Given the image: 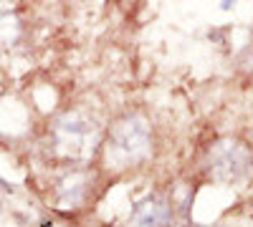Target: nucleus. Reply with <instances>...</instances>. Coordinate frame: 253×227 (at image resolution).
I'll return each mask as SVG.
<instances>
[{"instance_id":"obj_3","label":"nucleus","mask_w":253,"mask_h":227,"mask_svg":"<svg viewBox=\"0 0 253 227\" xmlns=\"http://www.w3.org/2000/svg\"><path fill=\"white\" fill-rule=\"evenodd\" d=\"M253 169V157L246 144L236 139H220L210 147V174L218 182H243Z\"/></svg>"},{"instance_id":"obj_2","label":"nucleus","mask_w":253,"mask_h":227,"mask_svg":"<svg viewBox=\"0 0 253 227\" xmlns=\"http://www.w3.org/2000/svg\"><path fill=\"white\" fill-rule=\"evenodd\" d=\"M152 152V134L142 116H124L117 121L109 134V162L119 167H129L134 162L147 159Z\"/></svg>"},{"instance_id":"obj_6","label":"nucleus","mask_w":253,"mask_h":227,"mask_svg":"<svg viewBox=\"0 0 253 227\" xmlns=\"http://www.w3.org/2000/svg\"><path fill=\"white\" fill-rule=\"evenodd\" d=\"M43 227H53V225H51V222H43Z\"/></svg>"},{"instance_id":"obj_1","label":"nucleus","mask_w":253,"mask_h":227,"mask_svg":"<svg viewBox=\"0 0 253 227\" xmlns=\"http://www.w3.org/2000/svg\"><path fill=\"white\" fill-rule=\"evenodd\" d=\"M101 129L84 111H66L53 121V139L63 157L74 162H86L99 147Z\"/></svg>"},{"instance_id":"obj_4","label":"nucleus","mask_w":253,"mask_h":227,"mask_svg":"<svg viewBox=\"0 0 253 227\" xmlns=\"http://www.w3.org/2000/svg\"><path fill=\"white\" fill-rule=\"evenodd\" d=\"M134 227H170L172 225V207L162 195H147L132 210Z\"/></svg>"},{"instance_id":"obj_5","label":"nucleus","mask_w":253,"mask_h":227,"mask_svg":"<svg viewBox=\"0 0 253 227\" xmlns=\"http://www.w3.org/2000/svg\"><path fill=\"white\" fill-rule=\"evenodd\" d=\"M89 179L84 172H71L58 182V202L63 207H76V204L86 197Z\"/></svg>"}]
</instances>
